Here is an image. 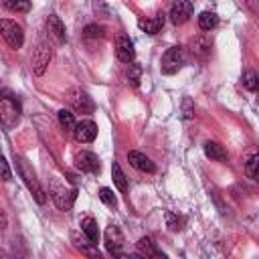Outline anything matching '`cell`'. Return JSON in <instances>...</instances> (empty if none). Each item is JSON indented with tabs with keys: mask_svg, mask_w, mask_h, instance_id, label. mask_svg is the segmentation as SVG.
I'll return each instance as SVG.
<instances>
[{
	"mask_svg": "<svg viewBox=\"0 0 259 259\" xmlns=\"http://www.w3.org/2000/svg\"><path fill=\"white\" fill-rule=\"evenodd\" d=\"M16 170H18L20 178L24 180L26 188L32 192L34 200H36L38 204H45V202H47V194H45V190L40 188V184H38V180H36V174L30 170V166L26 164V160H22V158H16Z\"/></svg>",
	"mask_w": 259,
	"mask_h": 259,
	"instance_id": "1",
	"label": "cell"
},
{
	"mask_svg": "<svg viewBox=\"0 0 259 259\" xmlns=\"http://www.w3.org/2000/svg\"><path fill=\"white\" fill-rule=\"evenodd\" d=\"M184 63H186V53H184V49H182V47H170V49L164 53L162 61H160V71H162L164 75H174V73H178V71L184 67Z\"/></svg>",
	"mask_w": 259,
	"mask_h": 259,
	"instance_id": "2",
	"label": "cell"
},
{
	"mask_svg": "<svg viewBox=\"0 0 259 259\" xmlns=\"http://www.w3.org/2000/svg\"><path fill=\"white\" fill-rule=\"evenodd\" d=\"M20 119V103L10 99V97H2L0 99V123L4 130H10L18 123Z\"/></svg>",
	"mask_w": 259,
	"mask_h": 259,
	"instance_id": "3",
	"label": "cell"
},
{
	"mask_svg": "<svg viewBox=\"0 0 259 259\" xmlns=\"http://www.w3.org/2000/svg\"><path fill=\"white\" fill-rule=\"evenodd\" d=\"M51 57H53V47H51L49 42L40 40V42L34 47L32 57H30V67H32V73L40 77V75L45 73V69H47V65H49Z\"/></svg>",
	"mask_w": 259,
	"mask_h": 259,
	"instance_id": "4",
	"label": "cell"
},
{
	"mask_svg": "<svg viewBox=\"0 0 259 259\" xmlns=\"http://www.w3.org/2000/svg\"><path fill=\"white\" fill-rule=\"evenodd\" d=\"M51 196H53L55 204H57L61 210H69V208L73 206L75 198H77V188H75V186L67 188L65 184L59 186V184L53 180V182H51Z\"/></svg>",
	"mask_w": 259,
	"mask_h": 259,
	"instance_id": "5",
	"label": "cell"
},
{
	"mask_svg": "<svg viewBox=\"0 0 259 259\" xmlns=\"http://www.w3.org/2000/svg\"><path fill=\"white\" fill-rule=\"evenodd\" d=\"M0 28H2L4 40H6L12 49H20V47H22V42H24V32H22V26H20V24H16L14 20L2 18V20H0Z\"/></svg>",
	"mask_w": 259,
	"mask_h": 259,
	"instance_id": "6",
	"label": "cell"
},
{
	"mask_svg": "<svg viewBox=\"0 0 259 259\" xmlns=\"http://www.w3.org/2000/svg\"><path fill=\"white\" fill-rule=\"evenodd\" d=\"M67 99H69L71 107H73L77 113H93V111H95L93 99H91L89 93L83 91V89H69Z\"/></svg>",
	"mask_w": 259,
	"mask_h": 259,
	"instance_id": "7",
	"label": "cell"
},
{
	"mask_svg": "<svg viewBox=\"0 0 259 259\" xmlns=\"http://www.w3.org/2000/svg\"><path fill=\"white\" fill-rule=\"evenodd\" d=\"M75 166L81 172H89V174H99L101 172L99 158L93 152H87V150H81V152L75 154Z\"/></svg>",
	"mask_w": 259,
	"mask_h": 259,
	"instance_id": "8",
	"label": "cell"
},
{
	"mask_svg": "<svg viewBox=\"0 0 259 259\" xmlns=\"http://www.w3.org/2000/svg\"><path fill=\"white\" fill-rule=\"evenodd\" d=\"M103 239H105V249H107L111 255H119V253H121V247H123L125 239H123V233H121V229H119L117 225H109V227L105 229Z\"/></svg>",
	"mask_w": 259,
	"mask_h": 259,
	"instance_id": "9",
	"label": "cell"
},
{
	"mask_svg": "<svg viewBox=\"0 0 259 259\" xmlns=\"http://www.w3.org/2000/svg\"><path fill=\"white\" fill-rule=\"evenodd\" d=\"M192 10H194L192 2H188V0H176L170 6V14L168 16H170L172 24H184L192 16Z\"/></svg>",
	"mask_w": 259,
	"mask_h": 259,
	"instance_id": "10",
	"label": "cell"
},
{
	"mask_svg": "<svg viewBox=\"0 0 259 259\" xmlns=\"http://www.w3.org/2000/svg\"><path fill=\"white\" fill-rule=\"evenodd\" d=\"M73 136H75L77 142L89 144L97 138V123L91 121V119H81V121H77V125L73 130Z\"/></svg>",
	"mask_w": 259,
	"mask_h": 259,
	"instance_id": "11",
	"label": "cell"
},
{
	"mask_svg": "<svg viewBox=\"0 0 259 259\" xmlns=\"http://www.w3.org/2000/svg\"><path fill=\"white\" fill-rule=\"evenodd\" d=\"M115 55H117V59L121 63H130L132 65L136 51H134V42L130 40V36H123V34L117 36V40H115Z\"/></svg>",
	"mask_w": 259,
	"mask_h": 259,
	"instance_id": "12",
	"label": "cell"
},
{
	"mask_svg": "<svg viewBox=\"0 0 259 259\" xmlns=\"http://www.w3.org/2000/svg\"><path fill=\"white\" fill-rule=\"evenodd\" d=\"M138 253L148 257V259H168L166 253H162V249H158L156 243L150 237H142L138 241Z\"/></svg>",
	"mask_w": 259,
	"mask_h": 259,
	"instance_id": "13",
	"label": "cell"
},
{
	"mask_svg": "<svg viewBox=\"0 0 259 259\" xmlns=\"http://www.w3.org/2000/svg\"><path fill=\"white\" fill-rule=\"evenodd\" d=\"M127 162L136 168V170H140V172H154L156 170V166H154V162L146 156V154H142V152H136V150H132V152H127Z\"/></svg>",
	"mask_w": 259,
	"mask_h": 259,
	"instance_id": "14",
	"label": "cell"
},
{
	"mask_svg": "<svg viewBox=\"0 0 259 259\" xmlns=\"http://www.w3.org/2000/svg\"><path fill=\"white\" fill-rule=\"evenodd\" d=\"M47 28H49V34L59 42V45H63V42H67V34H65V24L61 22V18L59 16H55V14H51L49 18H47Z\"/></svg>",
	"mask_w": 259,
	"mask_h": 259,
	"instance_id": "15",
	"label": "cell"
},
{
	"mask_svg": "<svg viewBox=\"0 0 259 259\" xmlns=\"http://www.w3.org/2000/svg\"><path fill=\"white\" fill-rule=\"evenodd\" d=\"M138 26H140L144 32H148V34H156V32H160V28L164 26V14L140 18V20H138Z\"/></svg>",
	"mask_w": 259,
	"mask_h": 259,
	"instance_id": "16",
	"label": "cell"
},
{
	"mask_svg": "<svg viewBox=\"0 0 259 259\" xmlns=\"http://www.w3.org/2000/svg\"><path fill=\"white\" fill-rule=\"evenodd\" d=\"M81 231H83V235H85L91 243L97 245V241H99V229H97V221H95V219H91V217L81 219Z\"/></svg>",
	"mask_w": 259,
	"mask_h": 259,
	"instance_id": "17",
	"label": "cell"
},
{
	"mask_svg": "<svg viewBox=\"0 0 259 259\" xmlns=\"http://www.w3.org/2000/svg\"><path fill=\"white\" fill-rule=\"evenodd\" d=\"M73 241H75V247L81 249L85 255H89V257H93V259H101V255H99V251H97V245L91 243L87 237H77V235H73Z\"/></svg>",
	"mask_w": 259,
	"mask_h": 259,
	"instance_id": "18",
	"label": "cell"
},
{
	"mask_svg": "<svg viewBox=\"0 0 259 259\" xmlns=\"http://www.w3.org/2000/svg\"><path fill=\"white\" fill-rule=\"evenodd\" d=\"M204 154L210 160H217V162H225L227 160V150L219 142H206L204 144Z\"/></svg>",
	"mask_w": 259,
	"mask_h": 259,
	"instance_id": "19",
	"label": "cell"
},
{
	"mask_svg": "<svg viewBox=\"0 0 259 259\" xmlns=\"http://www.w3.org/2000/svg\"><path fill=\"white\" fill-rule=\"evenodd\" d=\"M111 178H113V184H115L121 192H127V178H125V174L121 172V168H119L117 162L111 164Z\"/></svg>",
	"mask_w": 259,
	"mask_h": 259,
	"instance_id": "20",
	"label": "cell"
},
{
	"mask_svg": "<svg viewBox=\"0 0 259 259\" xmlns=\"http://www.w3.org/2000/svg\"><path fill=\"white\" fill-rule=\"evenodd\" d=\"M217 24H219V16H217L214 12H208V10L200 12V16H198V26H200L202 30H212Z\"/></svg>",
	"mask_w": 259,
	"mask_h": 259,
	"instance_id": "21",
	"label": "cell"
},
{
	"mask_svg": "<svg viewBox=\"0 0 259 259\" xmlns=\"http://www.w3.org/2000/svg\"><path fill=\"white\" fill-rule=\"evenodd\" d=\"M241 83H243L245 89L257 91V89H259V75H257L255 71H245L243 77H241Z\"/></svg>",
	"mask_w": 259,
	"mask_h": 259,
	"instance_id": "22",
	"label": "cell"
},
{
	"mask_svg": "<svg viewBox=\"0 0 259 259\" xmlns=\"http://www.w3.org/2000/svg\"><path fill=\"white\" fill-rule=\"evenodd\" d=\"M245 172H247V176L253 178V180L259 178V154H253V156L245 162Z\"/></svg>",
	"mask_w": 259,
	"mask_h": 259,
	"instance_id": "23",
	"label": "cell"
},
{
	"mask_svg": "<svg viewBox=\"0 0 259 259\" xmlns=\"http://www.w3.org/2000/svg\"><path fill=\"white\" fill-rule=\"evenodd\" d=\"M59 123L65 127V130H75V117H73V113L69 111V109H59Z\"/></svg>",
	"mask_w": 259,
	"mask_h": 259,
	"instance_id": "24",
	"label": "cell"
},
{
	"mask_svg": "<svg viewBox=\"0 0 259 259\" xmlns=\"http://www.w3.org/2000/svg\"><path fill=\"white\" fill-rule=\"evenodd\" d=\"M83 34L87 38H101L103 36V26H99V24H87L83 28Z\"/></svg>",
	"mask_w": 259,
	"mask_h": 259,
	"instance_id": "25",
	"label": "cell"
},
{
	"mask_svg": "<svg viewBox=\"0 0 259 259\" xmlns=\"http://www.w3.org/2000/svg\"><path fill=\"white\" fill-rule=\"evenodd\" d=\"M4 6L8 10H14V12H28L30 10V2H14V0H6Z\"/></svg>",
	"mask_w": 259,
	"mask_h": 259,
	"instance_id": "26",
	"label": "cell"
},
{
	"mask_svg": "<svg viewBox=\"0 0 259 259\" xmlns=\"http://www.w3.org/2000/svg\"><path fill=\"white\" fill-rule=\"evenodd\" d=\"M99 198H101L107 206H115V204H117L115 194H113V190H111V188H105V186H103V188L99 190Z\"/></svg>",
	"mask_w": 259,
	"mask_h": 259,
	"instance_id": "27",
	"label": "cell"
},
{
	"mask_svg": "<svg viewBox=\"0 0 259 259\" xmlns=\"http://www.w3.org/2000/svg\"><path fill=\"white\" fill-rule=\"evenodd\" d=\"M140 73H142V67H140L138 63H132L130 69H127V79H130L132 85H136V87H138V83H140Z\"/></svg>",
	"mask_w": 259,
	"mask_h": 259,
	"instance_id": "28",
	"label": "cell"
},
{
	"mask_svg": "<svg viewBox=\"0 0 259 259\" xmlns=\"http://www.w3.org/2000/svg\"><path fill=\"white\" fill-rule=\"evenodd\" d=\"M182 115H184V119L194 117V105H192L190 97H184V99H182Z\"/></svg>",
	"mask_w": 259,
	"mask_h": 259,
	"instance_id": "29",
	"label": "cell"
},
{
	"mask_svg": "<svg viewBox=\"0 0 259 259\" xmlns=\"http://www.w3.org/2000/svg\"><path fill=\"white\" fill-rule=\"evenodd\" d=\"M0 168H2V180H10V168H8L6 158L0 160Z\"/></svg>",
	"mask_w": 259,
	"mask_h": 259,
	"instance_id": "30",
	"label": "cell"
},
{
	"mask_svg": "<svg viewBox=\"0 0 259 259\" xmlns=\"http://www.w3.org/2000/svg\"><path fill=\"white\" fill-rule=\"evenodd\" d=\"M166 221H168V227L172 229V231H176V229H180L178 227V219L172 214V212H166Z\"/></svg>",
	"mask_w": 259,
	"mask_h": 259,
	"instance_id": "31",
	"label": "cell"
},
{
	"mask_svg": "<svg viewBox=\"0 0 259 259\" xmlns=\"http://www.w3.org/2000/svg\"><path fill=\"white\" fill-rule=\"evenodd\" d=\"M113 259H134L132 255H125V253H119V255H115Z\"/></svg>",
	"mask_w": 259,
	"mask_h": 259,
	"instance_id": "32",
	"label": "cell"
},
{
	"mask_svg": "<svg viewBox=\"0 0 259 259\" xmlns=\"http://www.w3.org/2000/svg\"><path fill=\"white\" fill-rule=\"evenodd\" d=\"M134 259H148V257H144V255H140V253H136V255H132Z\"/></svg>",
	"mask_w": 259,
	"mask_h": 259,
	"instance_id": "33",
	"label": "cell"
},
{
	"mask_svg": "<svg viewBox=\"0 0 259 259\" xmlns=\"http://www.w3.org/2000/svg\"><path fill=\"white\" fill-rule=\"evenodd\" d=\"M2 259H8V257H6V255H2Z\"/></svg>",
	"mask_w": 259,
	"mask_h": 259,
	"instance_id": "34",
	"label": "cell"
},
{
	"mask_svg": "<svg viewBox=\"0 0 259 259\" xmlns=\"http://www.w3.org/2000/svg\"><path fill=\"white\" fill-rule=\"evenodd\" d=\"M257 182H259V178H257Z\"/></svg>",
	"mask_w": 259,
	"mask_h": 259,
	"instance_id": "35",
	"label": "cell"
},
{
	"mask_svg": "<svg viewBox=\"0 0 259 259\" xmlns=\"http://www.w3.org/2000/svg\"><path fill=\"white\" fill-rule=\"evenodd\" d=\"M257 91H259V89H257Z\"/></svg>",
	"mask_w": 259,
	"mask_h": 259,
	"instance_id": "36",
	"label": "cell"
}]
</instances>
